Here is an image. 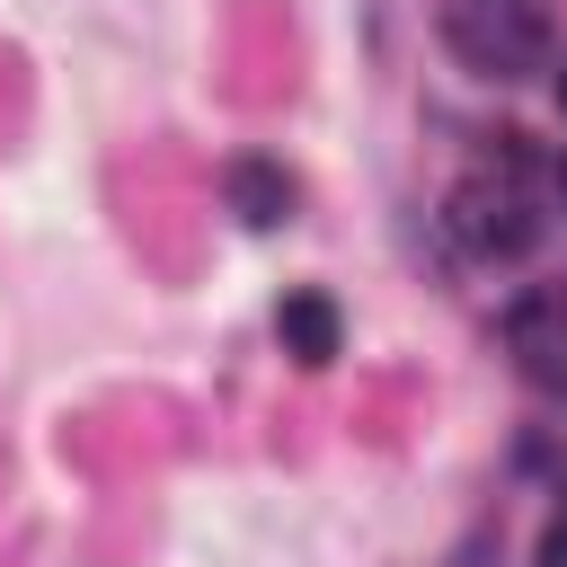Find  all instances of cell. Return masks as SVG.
Listing matches in <instances>:
<instances>
[{"label": "cell", "instance_id": "cell-8", "mask_svg": "<svg viewBox=\"0 0 567 567\" xmlns=\"http://www.w3.org/2000/svg\"><path fill=\"white\" fill-rule=\"evenodd\" d=\"M558 97H567V80H558Z\"/></svg>", "mask_w": 567, "mask_h": 567}, {"label": "cell", "instance_id": "cell-4", "mask_svg": "<svg viewBox=\"0 0 567 567\" xmlns=\"http://www.w3.org/2000/svg\"><path fill=\"white\" fill-rule=\"evenodd\" d=\"M221 195H230V213H239L248 230H275V221L292 213V177H284L275 159H257V151H239V159L221 168Z\"/></svg>", "mask_w": 567, "mask_h": 567}, {"label": "cell", "instance_id": "cell-5", "mask_svg": "<svg viewBox=\"0 0 567 567\" xmlns=\"http://www.w3.org/2000/svg\"><path fill=\"white\" fill-rule=\"evenodd\" d=\"M275 337H284V354H292V363H328V354H337V337H346V319H337V301H328V292H284Z\"/></svg>", "mask_w": 567, "mask_h": 567}, {"label": "cell", "instance_id": "cell-2", "mask_svg": "<svg viewBox=\"0 0 567 567\" xmlns=\"http://www.w3.org/2000/svg\"><path fill=\"white\" fill-rule=\"evenodd\" d=\"M505 354L532 390L567 399V301H514L505 310Z\"/></svg>", "mask_w": 567, "mask_h": 567}, {"label": "cell", "instance_id": "cell-7", "mask_svg": "<svg viewBox=\"0 0 567 567\" xmlns=\"http://www.w3.org/2000/svg\"><path fill=\"white\" fill-rule=\"evenodd\" d=\"M549 186H558V204H567V159H558V168H549Z\"/></svg>", "mask_w": 567, "mask_h": 567}, {"label": "cell", "instance_id": "cell-3", "mask_svg": "<svg viewBox=\"0 0 567 567\" xmlns=\"http://www.w3.org/2000/svg\"><path fill=\"white\" fill-rule=\"evenodd\" d=\"M452 230H461L478 257H523L540 221L523 213V195H514V186H487V177H470V186L452 195Z\"/></svg>", "mask_w": 567, "mask_h": 567}, {"label": "cell", "instance_id": "cell-1", "mask_svg": "<svg viewBox=\"0 0 567 567\" xmlns=\"http://www.w3.org/2000/svg\"><path fill=\"white\" fill-rule=\"evenodd\" d=\"M443 44H452L470 71H487V80H532V71H549V27H540L523 0H452Z\"/></svg>", "mask_w": 567, "mask_h": 567}, {"label": "cell", "instance_id": "cell-6", "mask_svg": "<svg viewBox=\"0 0 567 567\" xmlns=\"http://www.w3.org/2000/svg\"><path fill=\"white\" fill-rule=\"evenodd\" d=\"M540 567H567V514H558V523L540 532Z\"/></svg>", "mask_w": 567, "mask_h": 567}]
</instances>
